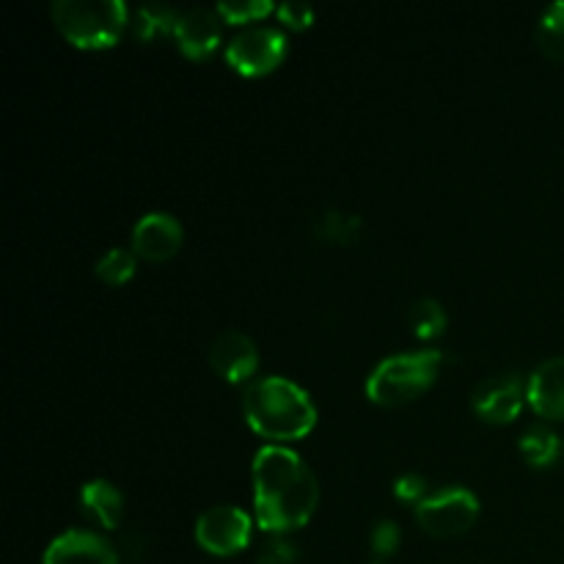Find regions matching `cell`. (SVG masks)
Segmentation results:
<instances>
[{
    "label": "cell",
    "mask_w": 564,
    "mask_h": 564,
    "mask_svg": "<svg viewBox=\"0 0 564 564\" xmlns=\"http://www.w3.org/2000/svg\"><path fill=\"white\" fill-rule=\"evenodd\" d=\"M253 512L270 534H290L312 521L319 485L308 463L281 444H268L253 455Z\"/></svg>",
    "instance_id": "6da1fadb"
},
{
    "label": "cell",
    "mask_w": 564,
    "mask_h": 564,
    "mask_svg": "<svg viewBox=\"0 0 564 564\" xmlns=\"http://www.w3.org/2000/svg\"><path fill=\"white\" fill-rule=\"evenodd\" d=\"M242 413L253 433L268 441H297L317 424V405L308 391L281 375L253 380L242 394Z\"/></svg>",
    "instance_id": "7a4b0ae2"
},
{
    "label": "cell",
    "mask_w": 564,
    "mask_h": 564,
    "mask_svg": "<svg viewBox=\"0 0 564 564\" xmlns=\"http://www.w3.org/2000/svg\"><path fill=\"white\" fill-rule=\"evenodd\" d=\"M444 364L441 350H411L389 356L369 372L367 397L378 405H405L430 389Z\"/></svg>",
    "instance_id": "3957f363"
},
{
    "label": "cell",
    "mask_w": 564,
    "mask_h": 564,
    "mask_svg": "<svg viewBox=\"0 0 564 564\" xmlns=\"http://www.w3.org/2000/svg\"><path fill=\"white\" fill-rule=\"evenodd\" d=\"M53 22L75 47H113L127 28V6L121 0H55Z\"/></svg>",
    "instance_id": "277c9868"
},
{
    "label": "cell",
    "mask_w": 564,
    "mask_h": 564,
    "mask_svg": "<svg viewBox=\"0 0 564 564\" xmlns=\"http://www.w3.org/2000/svg\"><path fill=\"white\" fill-rule=\"evenodd\" d=\"M479 518V499L463 485H449L427 494L416 505V521L433 538H457Z\"/></svg>",
    "instance_id": "5b68a950"
},
{
    "label": "cell",
    "mask_w": 564,
    "mask_h": 564,
    "mask_svg": "<svg viewBox=\"0 0 564 564\" xmlns=\"http://www.w3.org/2000/svg\"><path fill=\"white\" fill-rule=\"evenodd\" d=\"M286 55V33L281 28L253 25L237 33L226 47V61L248 77L268 75Z\"/></svg>",
    "instance_id": "8992f818"
},
{
    "label": "cell",
    "mask_w": 564,
    "mask_h": 564,
    "mask_svg": "<svg viewBox=\"0 0 564 564\" xmlns=\"http://www.w3.org/2000/svg\"><path fill=\"white\" fill-rule=\"evenodd\" d=\"M196 543L213 556H231L251 543V518L235 505H215L198 516Z\"/></svg>",
    "instance_id": "52a82bcc"
},
{
    "label": "cell",
    "mask_w": 564,
    "mask_h": 564,
    "mask_svg": "<svg viewBox=\"0 0 564 564\" xmlns=\"http://www.w3.org/2000/svg\"><path fill=\"white\" fill-rule=\"evenodd\" d=\"M523 402H527V383L518 372L479 380L471 391V408L490 424H507L518 419Z\"/></svg>",
    "instance_id": "ba28073f"
},
{
    "label": "cell",
    "mask_w": 564,
    "mask_h": 564,
    "mask_svg": "<svg viewBox=\"0 0 564 564\" xmlns=\"http://www.w3.org/2000/svg\"><path fill=\"white\" fill-rule=\"evenodd\" d=\"M209 367L229 383H246L259 369V350L253 339L242 330H224L209 345Z\"/></svg>",
    "instance_id": "9c48e42d"
},
{
    "label": "cell",
    "mask_w": 564,
    "mask_h": 564,
    "mask_svg": "<svg viewBox=\"0 0 564 564\" xmlns=\"http://www.w3.org/2000/svg\"><path fill=\"white\" fill-rule=\"evenodd\" d=\"M42 564H119V556L102 534L69 529L47 545Z\"/></svg>",
    "instance_id": "30bf717a"
},
{
    "label": "cell",
    "mask_w": 564,
    "mask_h": 564,
    "mask_svg": "<svg viewBox=\"0 0 564 564\" xmlns=\"http://www.w3.org/2000/svg\"><path fill=\"white\" fill-rule=\"evenodd\" d=\"M182 224L171 213H147L132 229V251L149 262H165L182 248Z\"/></svg>",
    "instance_id": "8fae6325"
},
{
    "label": "cell",
    "mask_w": 564,
    "mask_h": 564,
    "mask_svg": "<svg viewBox=\"0 0 564 564\" xmlns=\"http://www.w3.org/2000/svg\"><path fill=\"white\" fill-rule=\"evenodd\" d=\"M218 11L193 6V9L180 11V20L174 25L176 44L191 58H207L220 44V20Z\"/></svg>",
    "instance_id": "7c38bea8"
},
{
    "label": "cell",
    "mask_w": 564,
    "mask_h": 564,
    "mask_svg": "<svg viewBox=\"0 0 564 564\" xmlns=\"http://www.w3.org/2000/svg\"><path fill=\"white\" fill-rule=\"evenodd\" d=\"M527 402L543 419H564V356L540 364L527 383Z\"/></svg>",
    "instance_id": "4fadbf2b"
},
{
    "label": "cell",
    "mask_w": 564,
    "mask_h": 564,
    "mask_svg": "<svg viewBox=\"0 0 564 564\" xmlns=\"http://www.w3.org/2000/svg\"><path fill=\"white\" fill-rule=\"evenodd\" d=\"M80 505L105 529H116L124 516V496L108 479H91V482L83 485Z\"/></svg>",
    "instance_id": "5bb4252c"
},
{
    "label": "cell",
    "mask_w": 564,
    "mask_h": 564,
    "mask_svg": "<svg viewBox=\"0 0 564 564\" xmlns=\"http://www.w3.org/2000/svg\"><path fill=\"white\" fill-rule=\"evenodd\" d=\"M518 446H521V455L527 457L529 466L534 468L554 466L562 455V438L549 424H532L529 430H523Z\"/></svg>",
    "instance_id": "9a60e30c"
},
{
    "label": "cell",
    "mask_w": 564,
    "mask_h": 564,
    "mask_svg": "<svg viewBox=\"0 0 564 564\" xmlns=\"http://www.w3.org/2000/svg\"><path fill=\"white\" fill-rule=\"evenodd\" d=\"M176 20H180V9L169 3H147L132 14V33L141 42H152V39L163 36V33H174Z\"/></svg>",
    "instance_id": "2e32d148"
},
{
    "label": "cell",
    "mask_w": 564,
    "mask_h": 564,
    "mask_svg": "<svg viewBox=\"0 0 564 564\" xmlns=\"http://www.w3.org/2000/svg\"><path fill=\"white\" fill-rule=\"evenodd\" d=\"M538 44L549 58H564V0H554L540 17Z\"/></svg>",
    "instance_id": "e0dca14e"
},
{
    "label": "cell",
    "mask_w": 564,
    "mask_h": 564,
    "mask_svg": "<svg viewBox=\"0 0 564 564\" xmlns=\"http://www.w3.org/2000/svg\"><path fill=\"white\" fill-rule=\"evenodd\" d=\"M408 323L419 339H435L446 330V308L435 297H419L408 312Z\"/></svg>",
    "instance_id": "ac0fdd59"
},
{
    "label": "cell",
    "mask_w": 564,
    "mask_h": 564,
    "mask_svg": "<svg viewBox=\"0 0 564 564\" xmlns=\"http://www.w3.org/2000/svg\"><path fill=\"white\" fill-rule=\"evenodd\" d=\"M94 270H97V275L105 284H124V281L135 275V251L132 248H110V251H105L97 259Z\"/></svg>",
    "instance_id": "d6986e66"
},
{
    "label": "cell",
    "mask_w": 564,
    "mask_h": 564,
    "mask_svg": "<svg viewBox=\"0 0 564 564\" xmlns=\"http://www.w3.org/2000/svg\"><path fill=\"white\" fill-rule=\"evenodd\" d=\"M317 231L323 240L330 242H356L361 231V218L358 215H345L339 209L325 213V218L317 224Z\"/></svg>",
    "instance_id": "ffe728a7"
},
{
    "label": "cell",
    "mask_w": 564,
    "mask_h": 564,
    "mask_svg": "<svg viewBox=\"0 0 564 564\" xmlns=\"http://www.w3.org/2000/svg\"><path fill=\"white\" fill-rule=\"evenodd\" d=\"M275 6L270 0H220L215 6L220 17L226 22H251V20H262L273 11Z\"/></svg>",
    "instance_id": "44dd1931"
},
{
    "label": "cell",
    "mask_w": 564,
    "mask_h": 564,
    "mask_svg": "<svg viewBox=\"0 0 564 564\" xmlns=\"http://www.w3.org/2000/svg\"><path fill=\"white\" fill-rule=\"evenodd\" d=\"M257 564H297V545L292 540H286L284 534H273L259 549Z\"/></svg>",
    "instance_id": "7402d4cb"
},
{
    "label": "cell",
    "mask_w": 564,
    "mask_h": 564,
    "mask_svg": "<svg viewBox=\"0 0 564 564\" xmlns=\"http://www.w3.org/2000/svg\"><path fill=\"white\" fill-rule=\"evenodd\" d=\"M372 551L378 556H391L397 549H400V527H397L394 521H389V518H383V521L375 523L372 529Z\"/></svg>",
    "instance_id": "603a6c76"
},
{
    "label": "cell",
    "mask_w": 564,
    "mask_h": 564,
    "mask_svg": "<svg viewBox=\"0 0 564 564\" xmlns=\"http://www.w3.org/2000/svg\"><path fill=\"white\" fill-rule=\"evenodd\" d=\"M394 494L400 496V499L416 501V505H419V501L427 496V479H424L422 474H416V471L400 474V477L394 479Z\"/></svg>",
    "instance_id": "cb8c5ba5"
},
{
    "label": "cell",
    "mask_w": 564,
    "mask_h": 564,
    "mask_svg": "<svg viewBox=\"0 0 564 564\" xmlns=\"http://www.w3.org/2000/svg\"><path fill=\"white\" fill-rule=\"evenodd\" d=\"M275 11H279L281 22H286L290 28H308L314 22V9L301 0H284Z\"/></svg>",
    "instance_id": "d4e9b609"
}]
</instances>
